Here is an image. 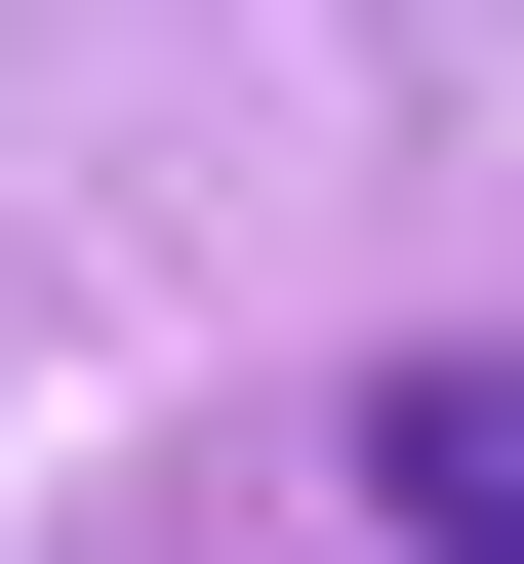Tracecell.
I'll return each mask as SVG.
<instances>
[{"instance_id": "6da1fadb", "label": "cell", "mask_w": 524, "mask_h": 564, "mask_svg": "<svg viewBox=\"0 0 524 564\" xmlns=\"http://www.w3.org/2000/svg\"><path fill=\"white\" fill-rule=\"evenodd\" d=\"M363 524L404 564H524V364H363Z\"/></svg>"}]
</instances>
